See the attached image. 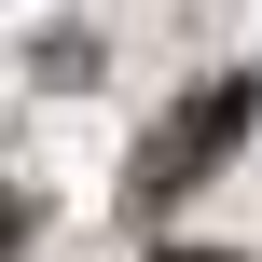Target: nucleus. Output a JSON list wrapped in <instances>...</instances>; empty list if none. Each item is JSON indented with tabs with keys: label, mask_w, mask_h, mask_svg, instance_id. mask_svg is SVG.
Returning a JSON list of instances; mask_svg holds the SVG:
<instances>
[{
	"label": "nucleus",
	"mask_w": 262,
	"mask_h": 262,
	"mask_svg": "<svg viewBox=\"0 0 262 262\" xmlns=\"http://www.w3.org/2000/svg\"><path fill=\"white\" fill-rule=\"evenodd\" d=\"M249 124H262V69H221V83H193V97H180V111H166L138 152H124V193H138V207H180V193H193V180H207V166L249 138Z\"/></svg>",
	"instance_id": "f257e3e1"
},
{
	"label": "nucleus",
	"mask_w": 262,
	"mask_h": 262,
	"mask_svg": "<svg viewBox=\"0 0 262 262\" xmlns=\"http://www.w3.org/2000/svg\"><path fill=\"white\" fill-rule=\"evenodd\" d=\"M28 249V193H14V180H0V262Z\"/></svg>",
	"instance_id": "f03ea898"
},
{
	"label": "nucleus",
	"mask_w": 262,
	"mask_h": 262,
	"mask_svg": "<svg viewBox=\"0 0 262 262\" xmlns=\"http://www.w3.org/2000/svg\"><path fill=\"white\" fill-rule=\"evenodd\" d=\"M152 262H235V249H152Z\"/></svg>",
	"instance_id": "7ed1b4c3"
}]
</instances>
